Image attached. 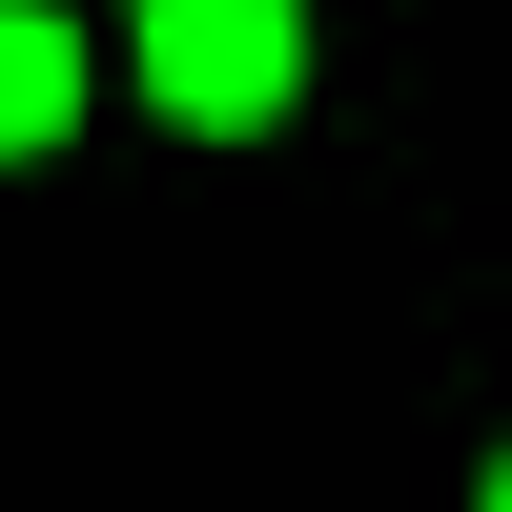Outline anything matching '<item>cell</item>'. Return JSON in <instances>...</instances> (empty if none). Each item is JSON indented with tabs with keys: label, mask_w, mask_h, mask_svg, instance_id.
<instances>
[{
	"label": "cell",
	"mask_w": 512,
	"mask_h": 512,
	"mask_svg": "<svg viewBox=\"0 0 512 512\" xmlns=\"http://www.w3.org/2000/svg\"><path fill=\"white\" fill-rule=\"evenodd\" d=\"M144 82L185 123H267L308 82V0H144Z\"/></svg>",
	"instance_id": "6da1fadb"
},
{
	"label": "cell",
	"mask_w": 512,
	"mask_h": 512,
	"mask_svg": "<svg viewBox=\"0 0 512 512\" xmlns=\"http://www.w3.org/2000/svg\"><path fill=\"white\" fill-rule=\"evenodd\" d=\"M492 512H512V451H492Z\"/></svg>",
	"instance_id": "3957f363"
},
{
	"label": "cell",
	"mask_w": 512,
	"mask_h": 512,
	"mask_svg": "<svg viewBox=\"0 0 512 512\" xmlns=\"http://www.w3.org/2000/svg\"><path fill=\"white\" fill-rule=\"evenodd\" d=\"M62 103H82L62 21H41V0H0V164H21V144H62Z\"/></svg>",
	"instance_id": "7a4b0ae2"
}]
</instances>
